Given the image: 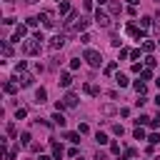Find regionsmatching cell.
Here are the masks:
<instances>
[{"label":"cell","mask_w":160,"mask_h":160,"mask_svg":"<svg viewBox=\"0 0 160 160\" xmlns=\"http://www.w3.org/2000/svg\"><path fill=\"white\" fill-rule=\"evenodd\" d=\"M148 140H150V143H153V145H155V143H160V135H155V133H153V135H150V138H148Z\"/></svg>","instance_id":"obj_33"},{"label":"cell","mask_w":160,"mask_h":160,"mask_svg":"<svg viewBox=\"0 0 160 160\" xmlns=\"http://www.w3.org/2000/svg\"><path fill=\"white\" fill-rule=\"evenodd\" d=\"M3 53H5V55H8V58H10V55H13V48H10L8 43H3Z\"/></svg>","instance_id":"obj_26"},{"label":"cell","mask_w":160,"mask_h":160,"mask_svg":"<svg viewBox=\"0 0 160 160\" xmlns=\"http://www.w3.org/2000/svg\"><path fill=\"white\" fill-rule=\"evenodd\" d=\"M140 78H143V80H150V78H153V73H150V70H143V73H140Z\"/></svg>","instance_id":"obj_29"},{"label":"cell","mask_w":160,"mask_h":160,"mask_svg":"<svg viewBox=\"0 0 160 160\" xmlns=\"http://www.w3.org/2000/svg\"><path fill=\"white\" fill-rule=\"evenodd\" d=\"M45 100H48V93H45V88H38V90H35V103H40V105H43Z\"/></svg>","instance_id":"obj_8"},{"label":"cell","mask_w":160,"mask_h":160,"mask_svg":"<svg viewBox=\"0 0 160 160\" xmlns=\"http://www.w3.org/2000/svg\"><path fill=\"white\" fill-rule=\"evenodd\" d=\"M115 83H118L120 88H125V85H128V78H125L123 73H118V75H115Z\"/></svg>","instance_id":"obj_13"},{"label":"cell","mask_w":160,"mask_h":160,"mask_svg":"<svg viewBox=\"0 0 160 160\" xmlns=\"http://www.w3.org/2000/svg\"><path fill=\"white\" fill-rule=\"evenodd\" d=\"M133 135H135V140H143V138H145V130H143V128H138Z\"/></svg>","instance_id":"obj_23"},{"label":"cell","mask_w":160,"mask_h":160,"mask_svg":"<svg viewBox=\"0 0 160 160\" xmlns=\"http://www.w3.org/2000/svg\"><path fill=\"white\" fill-rule=\"evenodd\" d=\"M95 140H98L100 145H105V143H108V135H105V133H98V135H95Z\"/></svg>","instance_id":"obj_20"},{"label":"cell","mask_w":160,"mask_h":160,"mask_svg":"<svg viewBox=\"0 0 160 160\" xmlns=\"http://www.w3.org/2000/svg\"><path fill=\"white\" fill-rule=\"evenodd\" d=\"M25 3H38V0H25Z\"/></svg>","instance_id":"obj_38"},{"label":"cell","mask_w":160,"mask_h":160,"mask_svg":"<svg viewBox=\"0 0 160 160\" xmlns=\"http://www.w3.org/2000/svg\"><path fill=\"white\" fill-rule=\"evenodd\" d=\"M135 123H138V125H150V118H148V115H140Z\"/></svg>","instance_id":"obj_18"},{"label":"cell","mask_w":160,"mask_h":160,"mask_svg":"<svg viewBox=\"0 0 160 160\" xmlns=\"http://www.w3.org/2000/svg\"><path fill=\"white\" fill-rule=\"evenodd\" d=\"M20 145H30V133H20Z\"/></svg>","instance_id":"obj_16"},{"label":"cell","mask_w":160,"mask_h":160,"mask_svg":"<svg viewBox=\"0 0 160 160\" xmlns=\"http://www.w3.org/2000/svg\"><path fill=\"white\" fill-rule=\"evenodd\" d=\"M15 90H18L15 83H5V93H15Z\"/></svg>","instance_id":"obj_21"},{"label":"cell","mask_w":160,"mask_h":160,"mask_svg":"<svg viewBox=\"0 0 160 160\" xmlns=\"http://www.w3.org/2000/svg\"><path fill=\"white\" fill-rule=\"evenodd\" d=\"M58 10H60V15H68V13H70V3H68V0H60Z\"/></svg>","instance_id":"obj_10"},{"label":"cell","mask_w":160,"mask_h":160,"mask_svg":"<svg viewBox=\"0 0 160 160\" xmlns=\"http://www.w3.org/2000/svg\"><path fill=\"white\" fill-rule=\"evenodd\" d=\"M83 58H85V60H88V63H90L93 68H100V63H103V55H100L98 50H93V48H88Z\"/></svg>","instance_id":"obj_1"},{"label":"cell","mask_w":160,"mask_h":160,"mask_svg":"<svg viewBox=\"0 0 160 160\" xmlns=\"http://www.w3.org/2000/svg\"><path fill=\"white\" fill-rule=\"evenodd\" d=\"M123 8H120V5H118V3H110V13H120Z\"/></svg>","instance_id":"obj_28"},{"label":"cell","mask_w":160,"mask_h":160,"mask_svg":"<svg viewBox=\"0 0 160 160\" xmlns=\"http://www.w3.org/2000/svg\"><path fill=\"white\" fill-rule=\"evenodd\" d=\"M20 85H23V88H28V85H33V75H28V73H23V75H20Z\"/></svg>","instance_id":"obj_11"},{"label":"cell","mask_w":160,"mask_h":160,"mask_svg":"<svg viewBox=\"0 0 160 160\" xmlns=\"http://www.w3.org/2000/svg\"><path fill=\"white\" fill-rule=\"evenodd\" d=\"M53 120H55V123H58V125H65V118H63L60 113H55V115H53Z\"/></svg>","instance_id":"obj_22"},{"label":"cell","mask_w":160,"mask_h":160,"mask_svg":"<svg viewBox=\"0 0 160 160\" xmlns=\"http://www.w3.org/2000/svg\"><path fill=\"white\" fill-rule=\"evenodd\" d=\"M78 68H80V60H78V58L70 60V70H78Z\"/></svg>","instance_id":"obj_27"},{"label":"cell","mask_w":160,"mask_h":160,"mask_svg":"<svg viewBox=\"0 0 160 160\" xmlns=\"http://www.w3.org/2000/svg\"><path fill=\"white\" fill-rule=\"evenodd\" d=\"M63 45H65V35H55V38L50 40V48H53V50H58V48H63Z\"/></svg>","instance_id":"obj_7"},{"label":"cell","mask_w":160,"mask_h":160,"mask_svg":"<svg viewBox=\"0 0 160 160\" xmlns=\"http://www.w3.org/2000/svg\"><path fill=\"white\" fill-rule=\"evenodd\" d=\"M65 138H68V140H70V143H80V135H78V133H68Z\"/></svg>","instance_id":"obj_19"},{"label":"cell","mask_w":160,"mask_h":160,"mask_svg":"<svg viewBox=\"0 0 160 160\" xmlns=\"http://www.w3.org/2000/svg\"><path fill=\"white\" fill-rule=\"evenodd\" d=\"M63 103H65V108H75V105H78V95H75V93H68L65 98H63Z\"/></svg>","instance_id":"obj_6"},{"label":"cell","mask_w":160,"mask_h":160,"mask_svg":"<svg viewBox=\"0 0 160 160\" xmlns=\"http://www.w3.org/2000/svg\"><path fill=\"white\" fill-rule=\"evenodd\" d=\"M133 88H135V93H138V95H143L145 90H148V88H145V83H143V80H138V83H135Z\"/></svg>","instance_id":"obj_14"},{"label":"cell","mask_w":160,"mask_h":160,"mask_svg":"<svg viewBox=\"0 0 160 160\" xmlns=\"http://www.w3.org/2000/svg\"><path fill=\"white\" fill-rule=\"evenodd\" d=\"M23 53L25 55H38L40 53V40H25L23 43Z\"/></svg>","instance_id":"obj_2"},{"label":"cell","mask_w":160,"mask_h":160,"mask_svg":"<svg viewBox=\"0 0 160 160\" xmlns=\"http://www.w3.org/2000/svg\"><path fill=\"white\" fill-rule=\"evenodd\" d=\"M38 20H40V18H28V23H25V25H28V28H35V25H38Z\"/></svg>","instance_id":"obj_24"},{"label":"cell","mask_w":160,"mask_h":160,"mask_svg":"<svg viewBox=\"0 0 160 160\" xmlns=\"http://www.w3.org/2000/svg\"><path fill=\"white\" fill-rule=\"evenodd\" d=\"M155 160H160V158H155Z\"/></svg>","instance_id":"obj_39"},{"label":"cell","mask_w":160,"mask_h":160,"mask_svg":"<svg viewBox=\"0 0 160 160\" xmlns=\"http://www.w3.org/2000/svg\"><path fill=\"white\" fill-rule=\"evenodd\" d=\"M113 133L115 135H123V125H113Z\"/></svg>","instance_id":"obj_31"},{"label":"cell","mask_w":160,"mask_h":160,"mask_svg":"<svg viewBox=\"0 0 160 160\" xmlns=\"http://www.w3.org/2000/svg\"><path fill=\"white\" fill-rule=\"evenodd\" d=\"M25 33H28V25H18L15 28V35H13V43H20V40L25 38Z\"/></svg>","instance_id":"obj_5"},{"label":"cell","mask_w":160,"mask_h":160,"mask_svg":"<svg viewBox=\"0 0 160 160\" xmlns=\"http://www.w3.org/2000/svg\"><path fill=\"white\" fill-rule=\"evenodd\" d=\"M155 105H158V108H160V95H158V98H155Z\"/></svg>","instance_id":"obj_34"},{"label":"cell","mask_w":160,"mask_h":160,"mask_svg":"<svg viewBox=\"0 0 160 160\" xmlns=\"http://www.w3.org/2000/svg\"><path fill=\"white\" fill-rule=\"evenodd\" d=\"M153 48H155V43H150V40H148V43H143V50H145V53H150Z\"/></svg>","instance_id":"obj_25"},{"label":"cell","mask_w":160,"mask_h":160,"mask_svg":"<svg viewBox=\"0 0 160 160\" xmlns=\"http://www.w3.org/2000/svg\"><path fill=\"white\" fill-rule=\"evenodd\" d=\"M145 103H148V100H145V98H143V95H140V98H138V100H135V105H138V108H143V105H145Z\"/></svg>","instance_id":"obj_32"},{"label":"cell","mask_w":160,"mask_h":160,"mask_svg":"<svg viewBox=\"0 0 160 160\" xmlns=\"http://www.w3.org/2000/svg\"><path fill=\"white\" fill-rule=\"evenodd\" d=\"M128 3H130V5H135V3H140V0H128Z\"/></svg>","instance_id":"obj_35"},{"label":"cell","mask_w":160,"mask_h":160,"mask_svg":"<svg viewBox=\"0 0 160 160\" xmlns=\"http://www.w3.org/2000/svg\"><path fill=\"white\" fill-rule=\"evenodd\" d=\"M85 93L93 95V98H98V95H100V88H95V85H90V83H88V85H85Z\"/></svg>","instance_id":"obj_12"},{"label":"cell","mask_w":160,"mask_h":160,"mask_svg":"<svg viewBox=\"0 0 160 160\" xmlns=\"http://www.w3.org/2000/svg\"><path fill=\"white\" fill-rule=\"evenodd\" d=\"M53 155H55V158H63V145L53 143Z\"/></svg>","instance_id":"obj_15"},{"label":"cell","mask_w":160,"mask_h":160,"mask_svg":"<svg viewBox=\"0 0 160 160\" xmlns=\"http://www.w3.org/2000/svg\"><path fill=\"white\" fill-rule=\"evenodd\" d=\"M140 28H150V18H140Z\"/></svg>","instance_id":"obj_30"},{"label":"cell","mask_w":160,"mask_h":160,"mask_svg":"<svg viewBox=\"0 0 160 160\" xmlns=\"http://www.w3.org/2000/svg\"><path fill=\"white\" fill-rule=\"evenodd\" d=\"M25 115H28V110H25V108H18V110H15V118H18V120H23Z\"/></svg>","instance_id":"obj_17"},{"label":"cell","mask_w":160,"mask_h":160,"mask_svg":"<svg viewBox=\"0 0 160 160\" xmlns=\"http://www.w3.org/2000/svg\"><path fill=\"white\" fill-rule=\"evenodd\" d=\"M155 85H158V88H160V78H158V80H155Z\"/></svg>","instance_id":"obj_37"},{"label":"cell","mask_w":160,"mask_h":160,"mask_svg":"<svg viewBox=\"0 0 160 160\" xmlns=\"http://www.w3.org/2000/svg\"><path fill=\"white\" fill-rule=\"evenodd\" d=\"M40 20H43V25H45V28H55V20H53V13H50V10L40 13Z\"/></svg>","instance_id":"obj_4"},{"label":"cell","mask_w":160,"mask_h":160,"mask_svg":"<svg viewBox=\"0 0 160 160\" xmlns=\"http://www.w3.org/2000/svg\"><path fill=\"white\" fill-rule=\"evenodd\" d=\"M95 23H98L100 28H108V25H110V18H108V13L98 8V10H95Z\"/></svg>","instance_id":"obj_3"},{"label":"cell","mask_w":160,"mask_h":160,"mask_svg":"<svg viewBox=\"0 0 160 160\" xmlns=\"http://www.w3.org/2000/svg\"><path fill=\"white\" fill-rule=\"evenodd\" d=\"M40 160H53V158H48V155H43V158H40Z\"/></svg>","instance_id":"obj_36"},{"label":"cell","mask_w":160,"mask_h":160,"mask_svg":"<svg viewBox=\"0 0 160 160\" xmlns=\"http://www.w3.org/2000/svg\"><path fill=\"white\" fill-rule=\"evenodd\" d=\"M58 83H60L63 88H70V83H73V78H70V73H60V80H58Z\"/></svg>","instance_id":"obj_9"}]
</instances>
